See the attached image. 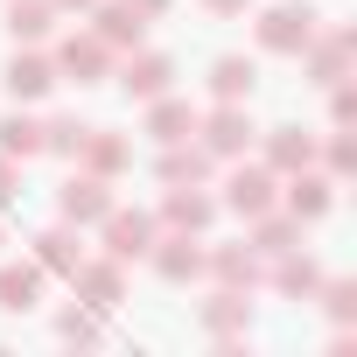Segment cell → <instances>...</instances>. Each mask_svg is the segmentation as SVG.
I'll return each mask as SVG.
<instances>
[{
    "mask_svg": "<svg viewBox=\"0 0 357 357\" xmlns=\"http://www.w3.org/2000/svg\"><path fill=\"white\" fill-rule=\"evenodd\" d=\"M252 36H259L266 56H301L315 43V8H308V0H280V8H266L252 22Z\"/></svg>",
    "mask_w": 357,
    "mask_h": 357,
    "instance_id": "cell-1",
    "label": "cell"
},
{
    "mask_svg": "<svg viewBox=\"0 0 357 357\" xmlns=\"http://www.w3.org/2000/svg\"><path fill=\"white\" fill-rule=\"evenodd\" d=\"M252 140H259V126L245 119V105H218V112H197V147H204L211 161H238Z\"/></svg>",
    "mask_w": 357,
    "mask_h": 357,
    "instance_id": "cell-2",
    "label": "cell"
},
{
    "mask_svg": "<svg viewBox=\"0 0 357 357\" xmlns=\"http://www.w3.org/2000/svg\"><path fill=\"white\" fill-rule=\"evenodd\" d=\"M280 175L266 168V161H238L231 175H225V197H218V211H238V218H259V211H273L280 197Z\"/></svg>",
    "mask_w": 357,
    "mask_h": 357,
    "instance_id": "cell-3",
    "label": "cell"
},
{
    "mask_svg": "<svg viewBox=\"0 0 357 357\" xmlns=\"http://www.w3.org/2000/svg\"><path fill=\"white\" fill-rule=\"evenodd\" d=\"M0 84H8L15 105H36V98H50L63 77H56V63H50L36 43H15V56H8V70H0Z\"/></svg>",
    "mask_w": 357,
    "mask_h": 357,
    "instance_id": "cell-4",
    "label": "cell"
},
{
    "mask_svg": "<svg viewBox=\"0 0 357 357\" xmlns=\"http://www.w3.org/2000/svg\"><path fill=\"white\" fill-rule=\"evenodd\" d=\"M98 225H105V259H119V266H126V259H147V245L161 238V218L126 211V204H112Z\"/></svg>",
    "mask_w": 357,
    "mask_h": 357,
    "instance_id": "cell-5",
    "label": "cell"
},
{
    "mask_svg": "<svg viewBox=\"0 0 357 357\" xmlns=\"http://www.w3.org/2000/svg\"><path fill=\"white\" fill-rule=\"evenodd\" d=\"M147 259L168 287H190V280H204V231H161L147 245Z\"/></svg>",
    "mask_w": 357,
    "mask_h": 357,
    "instance_id": "cell-6",
    "label": "cell"
},
{
    "mask_svg": "<svg viewBox=\"0 0 357 357\" xmlns=\"http://www.w3.org/2000/svg\"><path fill=\"white\" fill-rule=\"evenodd\" d=\"M112 84L126 91V98H161V91H175V56H161V50H133L126 63H112Z\"/></svg>",
    "mask_w": 357,
    "mask_h": 357,
    "instance_id": "cell-7",
    "label": "cell"
},
{
    "mask_svg": "<svg viewBox=\"0 0 357 357\" xmlns=\"http://www.w3.org/2000/svg\"><path fill=\"white\" fill-rule=\"evenodd\" d=\"M50 63H56V77H70V84H105V77H112V50H105L91 29H84V36H63Z\"/></svg>",
    "mask_w": 357,
    "mask_h": 357,
    "instance_id": "cell-8",
    "label": "cell"
},
{
    "mask_svg": "<svg viewBox=\"0 0 357 357\" xmlns=\"http://www.w3.org/2000/svg\"><path fill=\"white\" fill-rule=\"evenodd\" d=\"M56 211H63V225H98L105 211H112V183H105V175H91V168H77L70 175V183L56 190Z\"/></svg>",
    "mask_w": 357,
    "mask_h": 357,
    "instance_id": "cell-9",
    "label": "cell"
},
{
    "mask_svg": "<svg viewBox=\"0 0 357 357\" xmlns=\"http://www.w3.org/2000/svg\"><path fill=\"white\" fill-rule=\"evenodd\" d=\"M70 287H77L84 308H119V294H126V266H119V259H77V266H70Z\"/></svg>",
    "mask_w": 357,
    "mask_h": 357,
    "instance_id": "cell-10",
    "label": "cell"
},
{
    "mask_svg": "<svg viewBox=\"0 0 357 357\" xmlns=\"http://www.w3.org/2000/svg\"><path fill=\"white\" fill-rule=\"evenodd\" d=\"M91 36L105 50H140L147 43V15H133L126 0H98V8H91Z\"/></svg>",
    "mask_w": 357,
    "mask_h": 357,
    "instance_id": "cell-11",
    "label": "cell"
},
{
    "mask_svg": "<svg viewBox=\"0 0 357 357\" xmlns=\"http://www.w3.org/2000/svg\"><path fill=\"white\" fill-rule=\"evenodd\" d=\"M77 168H91V175H105V183H112V175H126V168H133V140H126V133H112V126H91V133H84V147H77Z\"/></svg>",
    "mask_w": 357,
    "mask_h": 357,
    "instance_id": "cell-12",
    "label": "cell"
},
{
    "mask_svg": "<svg viewBox=\"0 0 357 357\" xmlns=\"http://www.w3.org/2000/svg\"><path fill=\"white\" fill-rule=\"evenodd\" d=\"M211 218H218V197H204L197 183H175L161 197V225L168 231H211Z\"/></svg>",
    "mask_w": 357,
    "mask_h": 357,
    "instance_id": "cell-13",
    "label": "cell"
},
{
    "mask_svg": "<svg viewBox=\"0 0 357 357\" xmlns=\"http://www.w3.org/2000/svg\"><path fill=\"white\" fill-rule=\"evenodd\" d=\"M190 133H197V105H190V98H175V91L147 98V140H154V147H168V140H190Z\"/></svg>",
    "mask_w": 357,
    "mask_h": 357,
    "instance_id": "cell-14",
    "label": "cell"
},
{
    "mask_svg": "<svg viewBox=\"0 0 357 357\" xmlns=\"http://www.w3.org/2000/svg\"><path fill=\"white\" fill-rule=\"evenodd\" d=\"M154 175H161L168 190H175V183H211L218 161H211L197 140H168V147H161V161H154Z\"/></svg>",
    "mask_w": 357,
    "mask_h": 357,
    "instance_id": "cell-15",
    "label": "cell"
},
{
    "mask_svg": "<svg viewBox=\"0 0 357 357\" xmlns=\"http://www.w3.org/2000/svg\"><path fill=\"white\" fill-rule=\"evenodd\" d=\"M204 273H218V287H259L266 259L252 245H218V252H204Z\"/></svg>",
    "mask_w": 357,
    "mask_h": 357,
    "instance_id": "cell-16",
    "label": "cell"
},
{
    "mask_svg": "<svg viewBox=\"0 0 357 357\" xmlns=\"http://www.w3.org/2000/svg\"><path fill=\"white\" fill-rule=\"evenodd\" d=\"M197 315H204V329H211L218 343H231V336L252 322V301H245V287H218V294H204Z\"/></svg>",
    "mask_w": 357,
    "mask_h": 357,
    "instance_id": "cell-17",
    "label": "cell"
},
{
    "mask_svg": "<svg viewBox=\"0 0 357 357\" xmlns=\"http://www.w3.org/2000/svg\"><path fill=\"white\" fill-rule=\"evenodd\" d=\"M350 50H357V36H350V29H329V43H308V50H301V56H308V77H315V84L350 77Z\"/></svg>",
    "mask_w": 357,
    "mask_h": 357,
    "instance_id": "cell-18",
    "label": "cell"
},
{
    "mask_svg": "<svg viewBox=\"0 0 357 357\" xmlns=\"http://www.w3.org/2000/svg\"><path fill=\"white\" fill-rule=\"evenodd\" d=\"M252 84H259V63H252V56H218V63H211V98H218V105H245Z\"/></svg>",
    "mask_w": 357,
    "mask_h": 357,
    "instance_id": "cell-19",
    "label": "cell"
},
{
    "mask_svg": "<svg viewBox=\"0 0 357 357\" xmlns=\"http://www.w3.org/2000/svg\"><path fill=\"white\" fill-rule=\"evenodd\" d=\"M315 161V133H301V126H266V168L273 175H294V168H308Z\"/></svg>",
    "mask_w": 357,
    "mask_h": 357,
    "instance_id": "cell-20",
    "label": "cell"
},
{
    "mask_svg": "<svg viewBox=\"0 0 357 357\" xmlns=\"http://www.w3.org/2000/svg\"><path fill=\"white\" fill-rule=\"evenodd\" d=\"M266 266H273V287H280V294H294V301H308V294L322 287V266H315V259H308L301 245H287V252H273Z\"/></svg>",
    "mask_w": 357,
    "mask_h": 357,
    "instance_id": "cell-21",
    "label": "cell"
},
{
    "mask_svg": "<svg viewBox=\"0 0 357 357\" xmlns=\"http://www.w3.org/2000/svg\"><path fill=\"white\" fill-rule=\"evenodd\" d=\"M56 0H8V36L15 43H50L56 36Z\"/></svg>",
    "mask_w": 357,
    "mask_h": 357,
    "instance_id": "cell-22",
    "label": "cell"
},
{
    "mask_svg": "<svg viewBox=\"0 0 357 357\" xmlns=\"http://www.w3.org/2000/svg\"><path fill=\"white\" fill-rule=\"evenodd\" d=\"M329 190H336L329 175H315V168H294V175H287V197H280V204H287V218H322V211L336 204Z\"/></svg>",
    "mask_w": 357,
    "mask_h": 357,
    "instance_id": "cell-23",
    "label": "cell"
},
{
    "mask_svg": "<svg viewBox=\"0 0 357 357\" xmlns=\"http://www.w3.org/2000/svg\"><path fill=\"white\" fill-rule=\"evenodd\" d=\"M84 259V245H77V225H50L43 238H36V266L43 273H70Z\"/></svg>",
    "mask_w": 357,
    "mask_h": 357,
    "instance_id": "cell-24",
    "label": "cell"
},
{
    "mask_svg": "<svg viewBox=\"0 0 357 357\" xmlns=\"http://www.w3.org/2000/svg\"><path fill=\"white\" fill-rule=\"evenodd\" d=\"M245 225H252V252H259V259L301 245V218H273V211H259V218H245Z\"/></svg>",
    "mask_w": 357,
    "mask_h": 357,
    "instance_id": "cell-25",
    "label": "cell"
},
{
    "mask_svg": "<svg viewBox=\"0 0 357 357\" xmlns=\"http://www.w3.org/2000/svg\"><path fill=\"white\" fill-rule=\"evenodd\" d=\"M36 294H43V266L36 259L29 266H0V308H8V315L36 308Z\"/></svg>",
    "mask_w": 357,
    "mask_h": 357,
    "instance_id": "cell-26",
    "label": "cell"
},
{
    "mask_svg": "<svg viewBox=\"0 0 357 357\" xmlns=\"http://www.w3.org/2000/svg\"><path fill=\"white\" fill-rule=\"evenodd\" d=\"M0 154H15V161L43 154V119H29V112H8V119H0Z\"/></svg>",
    "mask_w": 357,
    "mask_h": 357,
    "instance_id": "cell-27",
    "label": "cell"
},
{
    "mask_svg": "<svg viewBox=\"0 0 357 357\" xmlns=\"http://www.w3.org/2000/svg\"><path fill=\"white\" fill-rule=\"evenodd\" d=\"M84 119H70V112H56V119H43V154H63V161H77V147H84Z\"/></svg>",
    "mask_w": 357,
    "mask_h": 357,
    "instance_id": "cell-28",
    "label": "cell"
},
{
    "mask_svg": "<svg viewBox=\"0 0 357 357\" xmlns=\"http://www.w3.org/2000/svg\"><path fill=\"white\" fill-rule=\"evenodd\" d=\"M315 294H322L329 322H350V315H357V287H350V280H329V273H322V287H315Z\"/></svg>",
    "mask_w": 357,
    "mask_h": 357,
    "instance_id": "cell-29",
    "label": "cell"
},
{
    "mask_svg": "<svg viewBox=\"0 0 357 357\" xmlns=\"http://www.w3.org/2000/svg\"><path fill=\"white\" fill-rule=\"evenodd\" d=\"M56 336H63V343H98V315H91V308H63V315H56Z\"/></svg>",
    "mask_w": 357,
    "mask_h": 357,
    "instance_id": "cell-30",
    "label": "cell"
},
{
    "mask_svg": "<svg viewBox=\"0 0 357 357\" xmlns=\"http://www.w3.org/2000/svg\"><path fill=\"white\" fill-rule=\"evenodd\" d=\"M350 168H357V147H350V140L336 133V140H329V183H343Z\"/></svg>",
    "mask_w": 357,
    "mask_h": 357,
    "instance_id": "cell-31",
    "label": "cell"
},
{
    "mask_svg": "<svg viewBox=\"0 0 357 357\" xmlns=\"http://www.w3.org/2000/svg\"><path fill=\"white\" fill-rule=\"evenodd\" d=\"M15 190H22V161L0 154V204H15Z\"/></svg>",
    "mask_w": 357,
    "mask_h": 357,
    "instance_id": "cell-32",
    "label": "cell"
},
{
    "mask_svg": "<svg viewBox=\"0 0 357 357\" xmlns=\"http://www.w3.org/2000/svg\"><path fill=\"white\" fill-rule=\"evenodd\" d=\"M350 112H357V91H350V84H343V77H336V98H329V119H336V126H343V119H350Z\"/></svg>",
    "mask_w": 357,
    "mask_h": 357,
    "instance_id": "cell-33",
    "label": "cell"
},
{
    "mask_svg": "<svg viewBox=\"0 0 357 357\" xmlns=\"http://www.w3.org/2000/svg\"><path fill=\"white\" fill-rule=\"evenodd\" d=\"M126 8H133V15H147V22H154V15H168V0H126Z\"/></svg>",
    "mask_w": 357,
    "mask_h": 357,
    "instance_id": "cell-34",
    "label": "cell"
},
{
    "mask_svg": "<svg viewBox=\"0 0 357 357\" xmlns=\"http://www.w3.org/2000/svg\"><path fill=\"white\" fill-rule=\"evenodd\" d=\"M211 15H245V0H204Z\"/></svg>",
    "mask_w": 357,
    "mask_h": 357,
    "instance_id": "cell-35",
    "label": "cell"
},
{
    "mask_svg": "<svg viewBox=\"0 0 357 357\" xmlns=\"http://www.w3.org/2000/svg\"><path fill=\"white\" fill-rule=\"evenodd\" d=\"M56 8H77V15H91V8H98V0H56Z\"/></svg>",
    "mask_w": 357,
    "mask_h": 357,
    "instance_id": "cell-36",
    "label": "cell"
}]
</instances>
